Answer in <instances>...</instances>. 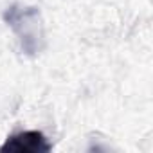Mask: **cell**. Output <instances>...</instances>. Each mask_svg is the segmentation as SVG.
I'll return each instance as SVG.
<instances>
[{
	"label": "cell",
	"instance_id": "cell-1",
	"mask_svg": "<svg viewBox=\"0 0 153 153\" xmlns=\"http://www.w3.org/2000/svg\"><path fill=\"white\" fill-rule=\"evenodd\" d=\"M4 20L16 34L20 47L27 54H38L45 43V29L42 15L36 7L15 4L6 9Z\"/></svg>",
	"mask_w": 153,
	"mask_h": 153
},
{
	"label": "cell",
	"instance_id": "cell-2",
	"mask_svg": "<svg viewBox=\"0 0 153 153\" xmlns=\"http://www.w3.org/2000/svg\"><path fill=\"white\" fill-rule=\"evenodd\" d=\"M51 149V142L38 130L15 133L0 146V153H49Z\"/></svg>",
	"mask_w": 153,
	"mask_h": 153
}]
</instances>
